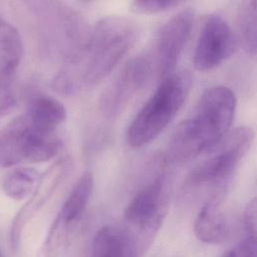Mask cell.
Returning a JSON list of instances; mask_svg holds the SVG:
<instances>
[{"label":"cell","instance_id":"cell-1","mask_svg":"<svg viewBox=\"0 0 257 257\" xmlns=\"http://www.w3.org/2000/svg\"><path fill=\"white\" fill-rule=\"evenodd\" d=\"M237 99L233 90L217 85L201 95L194 116L185 119L174 131L167 149L170 164H184L211 151L229 133Z\"/></svg>","mask_w":257,"mask_h":257},{"label":"cell","instance_id":"cell-2","mask_svg":"<svg viewBox=\"0 0 257 257\" xmlns=\"http://www.w3.org/2000/svg\"><path fill=\"white\" fill-rule=\"evenodd\" d=\"M192 82V75L188 71L175 72L160 81L127 127L126 141L131 147L142 148L162 134L184 105Z\"/></svg>","mask_w":257,"mask_h":257},{"label":"cell","instance_id":"cell-3","mask_svg":"<svg viewBox=\"0 0 257 257\" xmlns=\"http://www.w3.org/2000/svg\"><path fill=\"white\" fill-rule=\"evenodd\" d=\"M253 141L254 132L248 126H240L228 133L208 152L211 156L191 172L188 178L189 186L208 189V200L222 203L232 178Z\"/></svg>","mask_w":257,"mask_h":257},{"label":"cell","instance_id":"cell-4","mask_svg":"<svg viewBox=\"0 0 257 257\" xmlns=\"http://www.w3.org/2000/svg\"><path fill=\"white\" fill-rule=\"evenodd\" d=\"M138 38L139 29L127 18L109 16L100 19L89 37L84 82L88 85L100 83L130 52Z\"/></svg>","mask_w":257,"mask_h":257},{"label":"cell","instance_id":"cell-5","mask_svg":"<svg viewBox=\"0 0 257 257\" xmlns=\"http://www.w3.org/2000/svg\"><path fill=\"white\" fill-rule=\"evenodd\" d=\"M236 48L237 38L230 25L219 15H207L196 44L194 66L199 71L212 70L230 58Z\"/></svg>","mask_w":257,"mask_h":257},{"label":"cell","instance_id":"cell-6","mask_svg":"<svg viewBox=\"0 0 257 257\" xmlns=\"http://www.w3.org/2000/svg\"><path fill=\"white\" fill-rule=\"evenodd\" d=\"M195 13L184 9L169 19L160 29L156 42L155 69L159 81L174 74L189 41Z\"/></svg>","mask_w":257,"mask_h":257},{"label":"cell","instance_id":"cell-7","mask_svg":"<svg viewBox=\"0 0 257 257\" xmlns=\"http://www.w3.org/2000/svg\"><path fill=\"white\" fill-rule=\"evenodd\" d=\"M153 71L154 63L147 54H140L128 60L102 97L105 112L111 115L119 113L149 82Z\"/></svg>","mask_w":257,"mask_h":257},{"label":"cell","instance_id":"cell-8","mask_svg":"<svg viewBox=\"0 0 257 257\" xmlns=\"http://www.w3.org/2000/svg\"><path fill=\"white\" fill-rule=\"evenodd\" d=\"M168 211L166 184L159 177L139 191L124 210V219L136 228L162 227Z\"/></svg>","mask_w":257,"mask_h":257},{"label":"cell","instance_id":"cell-9","mask_svg":"<svg viewBox=\"0 0 257 257\" xmlns=\"http://www.w3.org/2000/svg\"><path fill=\"white\" fill-rule=\"evenodd\" d=\"M66 162L60 160L53 165L41 178L38 187L34 189L33 195L27 203L19 210L13 219L10 230V244L12 250L16 251L19 247L21 235L26 223L33 217V215L42 207V205L49 199L53 191L61 182L62 177L66 171Z\"/></svg>","mask_w":257,"mask_h":257},{"label":"cell","instance_id":"cell-10","mask_svg":"<svg viewBox=\"0 0 257 257\" xmlns=\"http://www.w3.org/2000/svg\"><path fill=\"white\" fill-rule=\"evenodd\" d=\"M11 123L15 130L21 161L43 163L53 159L58 154L60 141L56 134L43 133L31 127L24 115Z\"/></svg>","mask_w":257,"mask_h":257},{"label":"cell","instance_id":"cell-11","mask_svg":"<svg viewBox=\"0 0 257 257\" xmlns=\"http://www.w3.org/2000/svg\"><path fill=\"white\" fill-rule=\"evenodd\" d=\"M24 116L31 127L43 133L56 134L58 126L66 119V108L58 99L40 95L31 101Z\"/></svg>","mask_w":257,"mask_h":257},{"label":"cell","instance_id":"cell-12","mask_svg":"<svg viewBox=\"0 0 257 257\" xmlns=\"http://www.w3.org/2000/svg\"><path fill=\"white\" fill-rule=\"evenodd\" d=\"M220 205L217 201L207 200L195 219V235L204 243H221L229 235V224Z\"/></svg>","mask_w":257,"mask_h":257},{"label":"cell","instance_id":"cell-13","mask_svg":"<svg viewBox=\"0 0 257 257\" xmlns=\"http://www.w3.org/2000/svg\"><path fill=\"white\" fill-rule=\"evenodd\" d=\"M93 191V175L91 172L81 174L58 212L55 222L66 227L77 220L85 210Z\"/></svg>","mask_w":257,"mask_h":257},{"label":"cell","instance_id":"cell-14","mask_svg":"<svg viewBox=\"0 0 257 257\" xmlns=\"http://www.w3.org/2000/svg\"><path fill=\"white\" fill-rule=\"evenodd\" d=\"M130 234L112 226L101 227L92 242V257H130Z\"/></svg>","mask_w":257,"mask_h":257},{"label":"cell","instance_id":"cell-15","mask_svg":"<svg viewBox=\"0 0 257 257\" xmlns=\"http://www.w3.org/2000/svg\"><path fill=\"white\" fill-rule=\"evenodd\" d=\"M37 177L38 173L33 168H16L4 178L3 192L13 200H24L34 191Z\"/></svg>","mask_w":257,"mask_h":257},{"label":"cell","instance_id":"cell-16","mask_svg":"<svg viewBox=\"0 0 257 257\" xmlns=\"http://www.w3.org/2000/svg\"><path fill=\"white\" fill-rule=\"evenodd\" d=\"M240 41L248 54L257 55V0L241 3L238 12Z\"/></svg>","mask_w":257,"mask_h":257},{"label":"cell","instance_id":"cell-17","mask_svg":"<svg viewBox=\"0 0 257 257\" xmlns=\"http://www.w3.org/2000/svg\"><path fill=\"white\" fill-rule=\"evenodd\" d=\"M16 75L0 73V117L9 113L16 105Z\"/></svg>","mask_w":257,"mask_h":257},{"label":"cell","instance_id":"cell-18","mask_svg":"<svg viewBox=\"0 0 257 257\" xmlns=\"http://www.w3.org/2000/svg\"><path fill=\"white\" fill-rule=\"evenodd\" d=\"M182 4L178 0H136L131 4V10L139 14H156L168 11Z\"/></svg>","mask_w":257,"mask_h":257},{"label":"cell","instance_id":"cell-19","mask_svg":"<svg viewBox=\"0 0 257 257\" xmlns=\"http://www.w3.org/2000/svg\"><path fill=\"white\" fill-rule=\"evenodd\" d=\"M244 226L246 239L257 248V196L251 199L244 209Z\"/></svg>","mask_w":257,"mask_h":257},{"label":"cell","instance_id":"cell-20","mask_svg":"<svg viewBox=\"0 0 257 257\" xmlns=\"http://www.w3.org/2000/svg\"><path fill=\"white\" fill-rule=\"evenodd\" d=\"M222 257H257V248L247 239L228 250Z\"/></svg>","mask_w":257,"mask_h":257}]
</instances>
